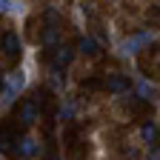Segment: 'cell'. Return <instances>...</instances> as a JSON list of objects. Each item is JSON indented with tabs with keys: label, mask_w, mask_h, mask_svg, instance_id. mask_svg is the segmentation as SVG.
I'll return each instance as SVG.
<instances>
[{
	"label": "cell",
	"mask_w": 160,
	"mask_h": 160,
	"mask_svg": "<svg viewBox=\"0 0 160 160\" xmlns=\"http://www.w3.org/2000/svg\"><path fill=\"white\" fill-rule=\"evenodd\" d=\"M40 43H43L46 49H52V46L57 43V29H54V26H46V29H43V37H40Z\"/></svg>",
	"instance_id": "cell-10"
},
{
	"label": "cell",
	"mask_w": 160,
	"mask_h": 160,
	"mask_svg": "<svg viewBox=\"0 0 160 160\" xmlns=\"http://www.w3.org/2000/svg\"><path fill=\"white\" fill-rule=\"evenodd\" d=\"M0 49H3L6 57H20V37H17V32H6L3 37H0Z\"/></svg>",
	"instance_id": "cell-7"
},
{
	"label": "cell",
	"mask_w": 160,
	"mask_h": 160,
	"mask_svg": "<svg viewBox=\"0 0 160 160\" xmlns=\"http://www.w3.org/2000/svg\"><path fill=\"white\" fill-rule=\"evenodd\" d=\"M46 160H60V157H57V154H49V157H46Z\"/></svg>",
	"instance_id": "cell-14"
},
{
	"label": "cell",
	"mask_w": 160,
	"mask_h": 160,
	"mask_svg": "<svg viewBox=\"0 0 160 160\" xmlns=\"http://www.w3.org/2000/svg\"><path fill=\"white\" fill-rule=\"evenodd\" d=\"M149 43H152V34L149 32H140V34H134V37H129V40L120 43V54H134L137 49H143Z\"/></svg>",
	"instance_id": "cell-3"
},
{
	"label": "cell",
	"mask_w": 160,
	"mask_h": 160,
	"mask_svg": "<svg viewBox=\"0 0 160 160\" xmlns=\"http://www.w3.org/2000/svg\"><path fill=\"white\" fill-rule=\"evenodd\" d=\"M17 140V132L9 126V123H3L0 126V152H12V143Z\"/></svg>",
	"instance_id": "cell-8"
},
{
	"label": "cell",
	"mask_w": 160,
	"mask_h": 160,
	"mask_svg": "<svg viewBox=\"0 0 160 160\" xmlns=\"http://www.w3.org/2000/svg\"><path fill=\"white\" fill-rule=\"evenodd\" d=\"M26 89V72H12L9 77H6V86H3V103H12L14 100V94H20Z\"/></svg>",
	"instance_id": "cell-1"
},
{
	"label": "cell",
	"mask_w": 160,
	"mask_h": 160,
	"mask_svg": "<svg viewBox=\"0 0 160 160\" xmlns=\"http://www.w3.org/2000/svg\"><path fill=\"white\" fill-rule=\"evenodd\" d=\"M72 60H74V49L72 46H57V49H52V66H54V72L66 69Z\"/></svg>",
	"instance_id": "cell-4"
},
{
	"label": "cell",
	"mask_w": 160,
	"mask_h": 160,
	"mask_svg": "<svg viewBox=\"0 0 160 160\" xmlns=\"http://www.w3.org/2000/svg\"><path fill=\"white\" fill-rule=\"evenodd\" d=\"M14 143H17V146H14V154H17V157H34V154H37V149H40V146H37V140H34L32 134L17 137Z\"/></svg>",
	"instance_id": "cell-5"
},
{
	"label": "cell",
	"mask_w": 160,
	"mask_h": 160,
	"mask_svg": "<svg viewBox=\"0 0 160 160\" xmlns=\"http://www.w3.org/2000/svg\"><path fill=\"white\" fill-rule=\"evenodd\" d=\"M146 160H160V154H157V146H152V149H149V154H146Z\"/></svg>",
	"instance_id": "cell-13"
},
{
	"label": "cell",
	"mask_w": 160,
	"mask_h": 160,
	"mask_svg": "<svg viewBox=\"0 0 160 160\" xmlns=\"http://www.w3.org/2000/svg\"><path fill=\"white\" fill-rule=\"evenodd\" d=\"M143 140H146V143H154V140H157V126L154 123H146L143 126Z\"/></svg>",
	"instance_id": "cell-11"
},
{
	"label": "cell",
	"mask_w": 160,
	"mask_h": 160,
	"mask_svg": "<svg viewBox=\"0 0 160 160\" xmlns=\"http://www.w3.org/2000/svg\"><path fill=\"white\" fill-rule=\"evenodd\" d=\"M14 117L20 120V126H32L34 120L40 117V109L34 106V100H23V103L17 106V112H14Z\"/></svg>",
	"instance_id": "cell-2"
},
{
	"label": "cell",
	"mask_w": 160,
	"mask_h": 160,
	"mask_svg": "<svg viewBox=\"0 0 160 160\" xmlns=\"http://www.w3.org/2000/svg\"><path fill=\"white\" fill-rule=\"evenodd\" d=\"M103 86H106L112 94H126V92L132 89V80H129L126 74H109Z\"/></svg>",
	"instance_id": "cell-6"
},
{
	"label": "cell",
	"mask_w": 160,
	"mask_h": 160,
	"mask_svg": "<svg viewBox=\"0 0 160 160\" xmlns=\"http://www.w3.org/2000/svg\"><path fill=\"white\" fill-rule=\"evenodd\" d=\"M0 12H20L17 3H9V0H0Z\"/></svg>",
	"instance_id": "cell-12"
},
{
	"label": "cell",
	"mask_w": 160,
	"mask_h": 160,
	"mask_svg": "<svg viewBox=\"0 0 160 160\" xmlns=\"http://www.w3.org/2000/svg\"><path fill=\"white\" fill-rule=\"evenodd\" d=\"M77 52H80V54H97V52H100V43H97L94 37H80Z\"/></svg>",
	"instance_id": "cell-9"
}]
</instances>
